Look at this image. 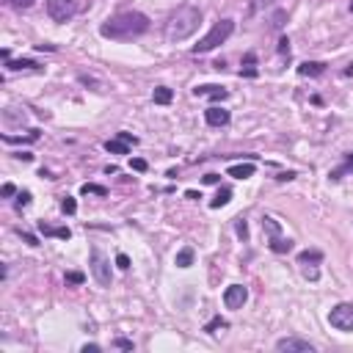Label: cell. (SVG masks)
I'll return each instance as SVG.
<instances>
[{"label":"cell","mask_w":353,"mask_h":353,"mask_svg":"<svg viewBox=\"0 0 353 353\" xmlns=\"http://www.w3.org/2000/svg\"><path fill=\"white\" fill-rule=\"evenodd\" d=\"M262 229L268 232L270 237H279V235H281V226L276 224V218H270V216H265V218H262Z\"/></svg>","instance_id":"cell-17"},{"label":"cell","mask_w":353,"mask_h":353,"mask_svg":"<svg viewBox=\"0 0 353 353\" xmlns=\"http://www.w3.org/2000/svg\"><path fill=\"white\" fill-rule=\"evenodd\" d=\"M149 30V17L141 14V11H124V14L113 17L99 28V33L105 39H119V42H127V39H135V36L147 33Z\"/></svg>","instance_id":"cell-1"},{"label":"cell","mask_w":353,"mask_h":353,"mask_svg":"<svg viewBox=\"0 0 353 353\" xmlns=\"http://www.w3.org/2000/svg\"><path fill=\"white\" fill-rule=\"evenodd\" d=\"M88 350L97 353V350H99V345H94V342H91V345H83V353H88Z\"/></svg>","instance_id":"cell-40"},{"label":"cell","mask_w":353,"mask_h":353,"mask_svg":"<svg viewBox=\"0 0 353 353\" xmlns=\"http://www.w3.org/2000/svg\"><path fill=\"white\" fill-rule=\"evenodd\" d=\"M229 111H224V108H218V105H210V108L204 111V122L210 124V127H226L229 124Z\"/></svg>","instance_id":"cell-9"},{"label":"cell","mask_w":353,"mask_h":353,"mask_svg":"<svg viewBox=\"0 0 353 353\" xmlns=\"http://www.w3.org/2000/svg\"><path fill=\"white\" fill-rule=\"evenodd\" d=\"M113 345H116V348H124V350H132V342H130V339H122V337L113 339Z\"/></svg>","instance_id":"cell-32"},{"label":"cell","mask_w":353,"mask_h":353,"mask_svg":"<svg viewBox=\"0 0 353 353\" xmlns=\"http://www.w3.org/2000/svg\"><path fill=\"white\" fill-rule=\"evenodd\" d=\"M28 204H30V193L22 191L20 196H17V207H28Z\"/></svg>","instance_id":"cell-30"},{"label":"cell","mask_w":353,"mask_h":353,"mask_svg":"<svg viewBox=\"0 0 353 353\" xmlns=\"http://www.w3.org/2000/svg\"><path fill=\"white\" fill-rule=\"evenodd\" d=\"M119 138H122L124 144H132V147L138 144V138H135V135H130V132H119Z\"/></svg>","instance_id":"cell-33"},{"label":"cell","mask_w":353,"mask_h":353,"mask_svg":"<svg viewBox=\"0 0 353 353\" xmlns=\"http://www.w3.org/2000/svg\"><path fill=\"white\" fill-rule=\"evenodd\" d=\"M78 11V0H47V14L55 22H66Z\"/></svg>","instance_id":"cell-5"},{"label":"cell","mask_w":353,"mask_h":353,"mask_svg":"<svg viewBox=\"0 0 353 353\" xmlns=\"http://www.w3.org/2000/svg\"><path fill=\"white\" fill-rule=\"evenodd\" d=\"M39 229L44 232V235H55V237H61V240H69V235H72V232H69L66 226H61V229H53V226H44V224H39Z\"/></svg>","instance_id":"cell-20"},{"label":"cell","mask_w":353,"mask_h":353,"mask_svg":"<svg viewBox=\"0 0 353 353\" xmlns=\"http://www.w3.org/2000/svg\"><path fill=\"white\" fill-rule=\"evenodd\" d=\"M270 0H254V6H251V11H257V9H262V6H268Z\"/></svg>","instance_id":"cell-37"},{"label":"cell","mask_w":353,"mask_h":353,"mask_svg":"<svg viewBox=\"0 0 353 353\" xmlns=\"http://www.w3.org/2000/svg\"><path fill=\"white\" fill-rule=\"evenodd\" d=\"M176 268H191V265H193V249H191V245H185V249H180V251H176Z\"/></svg>","instance_id":"cell-13"},{"label":"cell","mask_w":353,"mask_h":353,"mask_svg":"<svg viewBox=\"0 0 353 353\" xmlns=\"http://www.w3.org/2000/svg\"><path fill=\"white\" fill-rule=\"evenodd\" d=\"M254 53H249V55H245V66L240 69V75H245V78H254V75H257V69H254Z\"/></svg>","instance_id":"cell-21"},{"label":"cell","mask_w":353,"mask_h":353,"mask_svg":"<svg viewBox=\"0 0 353 353\" xmlns=\"http://www.w3.org/2000/svg\"><path fill=\"white\" fill-rule=\"evenodd\" d=\"M91 273L102 287L111 285V262L105 260V254L99 249H91Z\"/></svg>","instance_id":"cell-6"},{"label":"cell","mask_w":353,"mask_h":353,"mask_svg":"<svg viewBox=\"0 0 353 353\" xmlns=\"http://www.w3.org/2000/svg\"><path fill=\"white\" fill-rule=\"evenodd\" d=\"M229 199H232V191H229V188H221V191H218V196L210 201V207H213V210H218V207L229 204Z\"/></svg>","instance_id":"cell-18"},{"label":"cell","mask_w":353,"mask_h":353,"mask_svg":"<svg viewBox=\"0 0 353 353\" xmlns=\"http://www.w3.org/2000/svg\"><path fill=\"white\" fill-rule=\"evenodd\" d=\"M279 53H290V39H287V36H281V39H279Z\"/></svg>","instance_id":"cell-34"},{"label":"cell","mask_w":353,"mask_h":353,"mask_svg":"<svg viewBox=\"0 0 353 353\" xmlns=\"http://www.w3.org/2000/svg\"><path fill=\"white\" fill-rule=\"evenodd\" d=\"M61 210H64L66 216H75V213H78V201H75L72 196H64L61 199Z\"/></svg>","instance_id":"cell-22"},{"label":"cell","mask_w":353,"mask_h":353,"mask_svg":"<svg viewBox=\"0 0 353 353\" xmlns=\"http://www.w3.org/2000/svg\"><path fill=\"white\" fill-rule=\"evenodd\" d=\"M326 64H320V61H304V64L298 66V75H304V78H314V75H323Z\"/></svg>","instance_id":"cell-12"},{"label":"cell","mask_w":353,"mask_h":353,"mask_svg":"<svg viewBox=\"0 0 353 353\" xmlns=\"http://www.w3.org/2000/svg\"><path fill=\"white\" fill-rule=\"evenodd\" d=\"M152 99H155L157 105H168V102L174 99V91H171L168 86H157L155 94H152Z\"/></svg>","instance_id":"cell-14"},{"label":"cell","mask_w":353,"mask_h":353,"mask_svg":"<svg viewBox=\"0 0 353 353\" xmlns=\"http://www.w3.org/2000/svg\"><path fill=\"white\" fill-rule=\"evenodd\" d=\"M204 182H207V185H216V182H218V174H207Z\"/></svg>","instance_id":"cell-38"},{"label":"cell","mask_w":353,"mask_h":353,"mask_svg":"<svg viewBox=\"0 0 353 353\" xmlns=\"http://www.w3.org/2000/svg\"><path fill=\"white\" fill-rule=\"evenodd\" d=\"M226 326H229V323H226L224 317H213L210 323L204 326V331H207V334H216V329H226Z\"/></svg>","instance_id":"cell-23"},{"label":"cell","mask_w":353,"mask_h":353,"mask_svg":"<svg viewBox=\"0 0 353 353\" xmlns=\"http://www.w3.org/2000/svg\"><path fill=\"white\" fill-rule=\"evenodd\" d=\"M14 191H17V188L11 185V182H6V185H3V191H0V193H3V196H14Z\"/></svg>","instance_id":"cell-36"},{"label":"cell","mask_w":353,"mask_h":353,"mask_svg":"<svg viewBox=\"0 0 353 353\" xmlns=\"http://www.w3.org/2000/svg\"><path fill=\"white\" fill-rule=\"evenodd\" d=\"M237 235H240V237H249V226H245V221H237Z\"/></svg>","instance_id":"cell-35"},{"label":"cell","mask_w":353,"mask_h":353,"mask_svg":"<svg viewBox=\"0 0 353 353\" xmlns=\"http://www.w3.org/2000/svg\"><path fill=\"white\" fill-rule=\"evenodd\" d=\"M304 276H306V279H312V281H317V279H320V270L314 268V265H312V268H309V265H304Z\"/></svg>","instance_id":"cell-27"},{"label":"cell","mask_w":353,"mask_h":353,"mask_svg":"<svg viewBox=\"0 0 353 353\" xmlns=\"http://www.w3.org/2000/svg\"><path fill=\"white\" fill-rule=\"evenodd\" d=\"M290 249H293V240H290V237H273V240H270V251H276V254H287Z\"/></svg>","instance_id":"cell-16"},{"label":"cell","mask_w":353,"mask_h":353,"mask_svg":"<svg viewBox=\"0 0 353 353\" xmlns=\"http://www.w3.org/2000/svg\"><path fill=\"white\" fill-rule=\"evenodd\" d=\"M83 279H86L83 273H66V281H69V285H83Z\"/></svg>","instance_id":"cell-29"},{"label":"cell","mask_w":353,"mask_h":353,"mask_svg":"<svg viewBox=\"0 0 353 353\" xmlns=\"http://www.w3.org/2000/svg\"><path fill=\"white\" fill-rule=\"evenodd\" d=\"M39 64L30 58H22V61H9V69H36Z\"/></svg>","instance_id":"cell-24"},{"label":"cell","mask_w":353,"mask_h":353,"mask_svg":"<svg viewBox=\"0 0 353 353\" xmlns=\"http://www.w3.org/2000/svg\"><path fill=\"white\" fill-rule=\"evenodd\" d=\"M276 350H287V353H314V345L298 337H285L276 342Z\"/></svg>","instance_id":"cell-8"},{"label":"cell","mask_w":353,"mask_h":353,"mask_svg":"<svg viewBox=\"0 0 353 353\" xmlns=\"http://www.w3.org/2000/svg\"><path fill=\"white\" fill-rule=\"evenodd\" d=\"M345 168H353V155L345 157Z\"/></svg>","instance_id":"cell-42"},{"label":"cell","mask_w":353,"mask_h":353,"mask_svg":"<svg viewBox=\"0 0 353 353\" xmlns=\"http://www.w3.org/2000/svg\"><path fill=\"white\" fill-rule=\"evenodd\" d=\"M14 157H20V160H33V155H30V152H17Z\"/></svg>","instance_id":"cell-39"},{"label":"cell","mask_w":353,"mask_h":353,"mask_svg":"<svg viewBox=\"0 0 353 353\" xmlns=\"http://www.w3.org/2000/svg\"><path fill=\"white\" fill-rule=\"evenodd\" d=\"M9 6H14V9H30V6L36 3V0H6Z\"/></svg>","instance_id":"cell-26"},{"label":"cell","mask_w":353,"mask_h":353,"mask_svg":"<svg viewBox=\"0 0 353 353\" xmlns=\"http://www.w3.org/2000/svg\"><path fill=\"white\" fill-rule=\"evenodd\" d=\"M22 237H25V243H30V245H39V240H36L33 235H22Z\"/></svg>","instance_id":"cell-41"},{"label":"cell","mask_w":353,"mask_h":353,"mask_svg":"<svg viewBox=\"0 0 353 353\" xmlns=\"http://www.w3.org/2000/svg\"><path fill=\"white\" fill-rule=\"evenodd\" d=\"M226 174L235 176V180H249V176H254V163H237V166H229Z\"/></svg>","instance_id":"cell-11"},{"label":"cell","mask_w":353,"mask_h":353,"mask_svg":"<svg viewBox=\"0 0 353 353\" xmlns=\"http://www.w3.org/2000/svg\"><path fill=\"white\" fill-rule=\"evenodd\" d=\"M232 30H235V22L232 20H218L204 39H199V44H193V53L199 55V53H210V50H216L218 44H224L226 39H229Z\"/></svg>","instance_id":"cell-3"},{"label":"cell","mask_w":353,"mask_h":353,"mask_svg":"<svg viewBox=\"0 0 353 353\" xmlns=\"http://www.w3.org/2000/svg\"><path fill=\"white\" fill-rule=\"evenodd\" d=\"M105 149L113 155H130V144H124L122 138H116V141H105Z\"/></svg>","instance_id":"cell-15"},{"label":"cell","mask_w":353,"mask_h":353,"mask_svg":"<svg viewBox=\"0 0 353 353\" xmlns=\"http://www.w3.org/2000/svg\"><path fill=\"white\" fill-rule=\"evenodd\" d=\"M329 323L337 331H353V304H337L329 312Z\"/></svg>","instance_id":"cell-4"},{"label":"cell","mask_w":353,"mask_h":353,"mask_svg":"<svg viewBox=\"0 0 353 353\" xmlns=\"http://www.w3.org/2000/svg\"><path fill=\"white\" fill-rule=\"evenodd\" d=\"M323 260V254H320L317 249H312V251H301L298 254V265H309V262H320Z\"/></svg>","instance_id":"cell-19"},{"label":"cell","mask_w":353,"mask_h":353,"mask_svg":"<svg viewBox=\"0 0 353 353\" xmlns=\"http://www.w3.org/2000/svg\"><path fill=\"white\" fill-rule=\"evenodd\" d=\"M201 25V11L196 6H182V9H176L171 17H168L166 22V39L176 44V42H185L191 39L193 33L199 30Z\"/></svg>","instance_id":"cell-2"},{"label":"cell","mask_w":353,"mask_h":353,"mask_svg":"<svg viewBox=\"0 0 353 353\" xmlns=\"http://www.w3.org/2000/svg\"><path fill=\"white\" fill-rule=\"evenodd\" d=\"M249 301V290L243 285H229L224 290V304L226 309H243V304Z\"/></svg>","instance_id":"cell-7"},{"label":"cell","mask_w":353,"mask_h":353,"mask_svg":"<svg viewBox=\"0 0 353 353\" xmlns=\"http://www.w3.org/2000/svg\"><path fill=\"white\" fill-rule=\"evenodd\" d=\"M193 94H196V97H210V99H226L229 97V91H226L224 86H196Z\"/></svg>","instance_id":"cell-10"},{"label":"cell","mask_w":353,"mask_h":353,"mask_svg":"<svg viewBox=\"0 0 353 353\" xmlns=\"http://www.w3.org/2000/svg\"><path fill=\"white\" fill-rule=\"evenodd\" d=\"M130 166L135 168V171H147V160H141V157H132Z\"/></svg>","instance_id":"cell-28"},{"label":"cell","mask_w":353,"mask_h":353,"mask_svg":"<svg viewBox=\"0 0 353 353\" xmlns=\"http://www.w3.org/2000/svg\"><path fill=\"white\" fill-rule=\"evenodd\" d=\"M350 11H353V0H350Z\"/></svg>","instance_id":"cell-43"},{"label":"cell","mask_w":353,"mask_h":353,"mask_svg":"<svg viewBox=\"0 0 353 353\" xmlns=\"http://www.w3.org/2000/svg\"><path fill=\"white\" fill-rule=\"evenodd\" d=\"M116 265H119L122 270H127V268H130V257H127V254H119V257H116Z\"/></svg>","instance_id":"cell-31"},{"label":"cell","mask_w":353,"mask_h":353,"mask_svg":"<svg viewBox=\"0 0 353 353\" xmlns=\"http://www.w3.org/2000/svg\"><path fill=\"white\" fill-rule=\"evenodd\" d=\"M80 191H83V193H97V196H105V193H108L102 185H91V182H86V185L80 188Z\"/></svg>","instance_id":"cell-25"}]
</instances>
